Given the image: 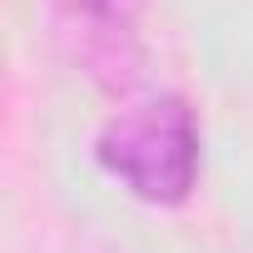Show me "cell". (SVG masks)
<instances>
[{"mask_svg":"<svg viewBox=\"0 0 253 253\" xmlns=\"http://www.w3.org/2000/svg\"><path fill=\"white\" fill-rule=\"evenodd\" d=\"M45 5L55 20V40L99 89L124 94L144 80V0H45Z\"/></svg>","mask_w":253,"mask_h":253,"instance_id":"obj_2","label":"cell"},{"mask_svg":"<svg viewBox=\"0 0 253 253\" xmlns=\"http://www.w3.org/2000/svg\"><path fill=\"white\" fill-rule=\"evenodd\" d=\"M94 159L144 204H184L199 179V119L189 99L159 94L119 109L94 139Z\"/></svg>","mask_w":253,"mask_h":253,"instance_id":"obj_1","label":"cell"}]
</instances>
